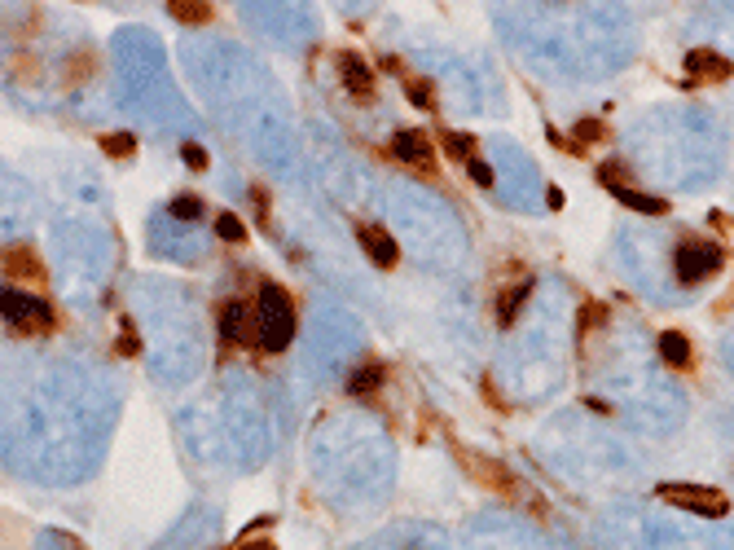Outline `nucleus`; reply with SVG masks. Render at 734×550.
Returning a JSON list of instances; mask_svg holds the SVG:
<instances>
[{
	"mask_svg": "<svg viewBox=\"0 0 734 550\" xmlns=\"http://www.w3.org/2000/svg\"><path fill=\"white\" fill-rule=\"evenodd\" d=\"M378 383H383V366H361V370L348 374L343 392H348V396H370V392H378Z\"/></svg>",
	"mask_w": 734,
	"mask_h": 550,
	"instance_id": "2eb2a0df",
	"label": "nucleus"
},
{
	"mask_svg": "<svg viewBox=\"0 0 734 550\" xmlns=\"http://www.w3.org/2000/svg\"><path fill=\"white\" fill-rule=\"evenodd\" d=\"M466 172H471L475 185H493V168H488L480 154H471V159H466Z\"/></svg>",
	"mask_w": 734,
	"mask_h": 550,
	"instance_id": "a878e982",
	"label": "nucleus"
},
{
	"mask_svg": "<svg viewBox=\"0 0 734 550\" xmlns=\"http://www.w3.org/2000/svg\"><path fill=\"white\" fill-rule=\"evenodd\" d=\"M216 234L225 238V242H247V229H242V220L233 216V212H225V216L216 220Z\"/></svg>",
	"mask_w": 734,
	"mask_h": 550,
	"instance_id": "b1692460",
	"label": "nucleus"
},
{
	"mask_svg": "<svg viewBox=\"0 0 734 550\" xmlns=\"http://www.w3.org/2000/svg\"><path fill=\"white\" fill-rule=\"evenodd\" d=\"M181 154H185L189 168H207V150H203V146H194V141H185Z\"/></svg>",
	"mask_w": 734,
	"mask_h": 550,
	"instance_id": "bb28decb",
	"label": "nucleus"
},
{
	"mask_svg": "<svg viewBox=\"0 0 734 550\" xmlns=\"http://www.w3.org/2000/svg\"><path fill=\"white\" fill-rule=\"evenodd\" d=\"M607 322V304H598V300H585V308H581V335H594L598 326Z\"/></svg>",
	"mask_w": 734,
	"mask_h": 550,
	"instance_id": "5701e85b",
	"label": "nucleus"
},
{
	"mask_svg": "<svg viewBox=\"0 0 734 550\" xmlns=\"http://www.w3.org/2000/svg\"><path fill=\"white\" fill-rule=\"evenodd\" d=\"M97 146H102V154H110V159H132V154H137V137H132V132H102Z\"/></svg>",
	"mask_w": 734,
	"mask_h": 550,
	"instance_id": "f3484780",
	"label": "nucleus"
},
{
	"mask_svg": "<svg viewBox=\"0 0 734 550\" xmlns=\"http://www.w3.org/2000/svg\"><path fill=\"white\" fill-rule=\"evenodd\" d=\"M93 71H97V58L88 49H80V53H71V58H66V66H62V80L66 84H84V80H93Z\"/></svg>",
	"mask_w": 734,
	"mask_h": 550,
	"instance_id": "4468645a",
	"label": "nucleus"
},
{
	"mask_svg": "<svg viewBox=\"0 0 734 550\" xmlns=\"http://www.w3.org/2000/svg\"><path fill=\"white\" fill-rule=\"evenodd\" d=\"M141 348V339H137V330H132L128 322H124V339H119V352H124V357H132V352Z\"/></svg>",
	"mask_w": 734,
	"mask_h": 550,
	"instance_id": "cd10ccee",
	"label": "nucleus"
},
{
	"mask_svg": "<svg viewBox=\"0 0 734 550\" xmlns=\"http://www.w3.org/2000/svg\"><path fill=\"white\" fill-rule=\"evenodd\" d=\"M686 75H691V88L695 84H726L734 75V62L721 58L713 49H691L686 53Z\"/></svg>",
	"mask_w": 734,
	"mask_h": 550,
	"instance_id": "6e6552de",
	"label": "nucleus"
},
{
	"mask_svg": "<svg viewBox=\"0 0 734 550\" xmlns=\"http://www.w3.org/2000/svg\"><path fill=\"white\" fill-rule=\"evenodd\" d=\"M255 335L264 352H282L295 339V300L286 295L282 282L260 286V308H255Z\"/></svg>",
	"mask_w": 734,
	"mask_h": 550,
	"instance_id": "f257e3e1",
	"label": "nucleus"
},
{
	"mask_svg": "<svg viewBox=\"0 0 734 550\" xmlns=\"http://www.w3.org/2000/svg\"><path fill=\"white\" fill-rule=\"evenodd\" d=\"M598 181H603L611 194H616V190H625V168H620L616 159H607L603 168H598Z\"/></svg>",
	"mask_w": 734,
	"mask_h": 550,
	"instance_id": "393cba45",
	"label": "nucleus"
},
{
	"mask_svg": "<svg viewBox=\"0 0 734 550\" xmlns=\"http://www.w3.org/2000/svg\"><path fill=\"white\" fill-rule=\"evenodd\" d=\"M238 550H277V546L273 542H242Z\"/></svg>",
	"mask_w": 734,
	"mask_h": 550,
	"instance_id": "c756f323",
	"label": "nucleus"
},
{
	"mask_svg": "<svg viewBox=\"0 0 734 550\" xmlns=\"http://www.w3.org/2000/svg\"><path fill=\"white\" fill-rule=\"evenodd\" d=\"M440 146H444V154H449V159L466 163L475 154V137H471V132H440Z\"/></svg>",
	"mask_w": 734,
	"mask_h": 550,
	"instance_id": "6ab92c4d",
	"label": "nucleus"
},
{
	"mask_svg": "<svg viewBox=\"0 0 734 550\" xmlns=\"http://www.w3.org/2000/svg\"><path fill=\"white\" fill-rule=\"evenodd\" d=\"M546 203L554 207V212H559V207H563V194H559V190H554V185H550V190H546Z\"/></svg>",
	"mask_w": 734,
	"mask_h": 550,
	"instance_id": "c85d7f7f",
	"label": "nucleus"
},
{
	"mask_svg": "<svg viewBox=\"0 0 734 550\" xmlns=\"http://www.w3.org/2000/svg\"><path fill=\"white\" fill-rule=\"evenodd\" d=\"M616 198H620L625 207H633V212H642V216H664V212H669V203H664V198L638 194V190H629V185H625V190H616Z\"/></svg>",
	"mask_w": 734,
	"mask_h": 550,
	"instance_id": "dca6fc26",
	"label": "nucleus"
},
{
	"mask_svg": "<svg viewBox=\"0 0 734 550\" xmlns=\"http://www.w3.org/2000/svg\"><path fill=\"white\" fill-rule=\"evenodd\" d=\"M0 269H5L14 282H31V286L49 282V269H44V260L27 247V242H14V247L0 251Z\"/></svg>",
	"mask_w": 734,
	"mask_h": 550,
	"instance_id": "423d86ee",
	"label": "nucleus"
},
{
	"mask_svg": "<svg viewBox=\"0 0 734 550\" xmlns=\"http://www.w3.org/2000/svg\"><path fill=\"white\" fill-rule=\"evenodd\" d=\"M405 97L418 110H436V97H431V84L427 80H409V75H405Z\"/></svg>",
	"mask_w": 734,
	"mask_h": 550,
	"instance_id": "4be33fe9",
	"label": "nucleus"
},
{
	"mask_svg": "<svg viewBox=\"0 0 734 550\" xmlns=\"http://www.w3.org/2000/svg\"><path fill=\"white\" fill-rule=\"evenodd\" d=\"M532 286H537L532 278H519V286H506L502 291V300H497V326L502 330L515 326V317H519V308H524V300L532 295Z\"/></svg>",
	"mask_w": 734,
	"mask_h": 550,
	"instance_id": "f8f14e48",
	"label": "nucleus"
},
{
	"mask_svg": "<svg viewBox=\"0 0 734 550\" xmlns=\"http://www.w3.org/2000/svg\"><path fill=\"white\" fill-rule=\"evenodd\" d=\"M392 154L400 163H409V168H418L422 176H431V163H436V150H431L427 132H418V128H400L392 137Z\"/></svg>",
	"mask_w": 734,
	"mask_h": 550,
	"instance_id": "0eeeda50",
	"label": "nucleus"
},
{
	"mask_svg": "<svg viewBox=\"0 0 734 550\" xmlns=\"http://www.w3.org/2000/svg\"><path fill=\"white\" fill-rule=\"evenodd\" d=\"M220 335H225V344H251L255 322H251V308L242 300H229L220 308Z\"/></svg>",
	"mask_w": 734,
	"mask_h": 550,
	"instance_id": "9b49d317",
	"label": "nucleus"
},
{
	"mask_svg": "<svg viewBox=\"0 0 734 550\" xmlns=\"http://www.w3.org/2000/svg\"><path fill=\"white\" fill-rule=\"evenodd\" d=\"M660 357L669 370H686L691 366V339L682 335V330H664L660 335Z\"/></svg>",
	"mask_w": 734,
	"mask_h": 550,
	"instance_id": "ddd939ff",
	"label": "nucleus"
},
{
	"mask_svg": "<svg viewBox=\"0 0 734 550\" xmlns=\"http://www.w3.org/2000/svg\"><path fill=\"white\" fill-rule=\"evenodd\" d=\"M0 317L22 335H49L58 326V308L22 286H0Z\"/></svg>",
	"mask_w": 734,
	"mask_h": 550,
	"instance_id": "f03ea898",
	"label": "nucleus"
},
{
	"mask_svg": "<svg viewBox=\"0 0 734 550\" xmlns=\"http://www.w3.org/2000/svg\"><path fill=\"white\" fill-rule=\"evenodd\" d=\"M655 498L673 502L677 511L708 515V520H721V515H730V493L704 489V484H660V489H655Z\"/></svg>",
	"mask_w": 734,
	"mask_h": 550,
	"instance_id": "39448f33",
	"label": "nucleus"
},
{
	"mask_svg": "<svg viewBox=\"0 0 734 550\" xmlns=\"http://www.w3.org/2000/svg\"><path fill=\"white\" fill-rule=\"evenodd\" d=\"M339 75H343V88H348L357 102H370L374 97V66L361 58V53L343 49L339 53Z\"/></svg>",
	"mask_w": 734,
	"mask_h": 550,
	"instance_id": "1a4fd4ad",
	"label": "nucleus"
},
{
	"mask_svg": "<svg viewBox=\"0 0 734 550\" xmlns=\"http://www.w3.org/2000/svg\"><path fill=\"white\" fill-rule=\"evenodd\" d=\"M611 137V128L603 124V119H581V124H576V141L572 146L581 150V146H589V141H607Z\"/></svg>",
	"mask_w": 734,
	"mask_h": 550,
	"instance_id": "aec40b11",
	"label": "nucleus"
},
{
	"mask_svg": "<svg viewBox=\"0 0 734 550\" xmlns=\"http://www.w3.org/2000/svg\"><path fill=\"white\" fill-rule=\"evenodd\" d=\"M453 454H458V462L466 471H471L475 480L484 484V489H493L497 498H506V502H519V498H528V489L515 480V471L510 467H502L497 458H484V454H471L466 445H453Z\"/></svg>",
	"mask_w": 734,
	"mask_h": 550,
	"instance_id": "7ed1b4c3",
	"label": "nucleus"
},
{
	"mask_svg": "<svg viewBox=\"0 0 734 550\" xmlns=\"http://www.w3.org/2000/svg\"><path fill=\"white\" fill-rule=\"evenodd\" d=\"M677 282L682 286H699L704 278H713V273L726 264V251L717 247V242H704V238H686L682 247H677Z\"/></svg>",
	"mask_w": 734,
	"mask_h": 550,
	"instance_id": "20e7f679",
	"label": "nucleus"
},
{
	"mask_svg": "<svg viewBox=\"0 0 734 550\" xmlns=\"http://www.w3.org/2000/svg\"><path fill=\"white\" fill-rule=\"evenodd\" d=\"M168 14L176 18V22H189V27H203V22H211V14H216V9L211 5H194V0H168Z\"/></svg>",
	"mask_w": 734,
	"mask_h": 550,
	"instance_id": "a211bd4d",
	"label": "nucleus"
},
{
	"mask_svg": "<svg viewBox=\"0 0 734 550\" xmlns=\"http://www.w3.org/2000/svg\"><path fill=\"white\" fill-rule=\"evenodd\" d=\"M168 216H172V220H198V216H203V198H194V194L172 198V203H168Z\"/></svg>",
	"mask_w": 734,
	"mask_h": 550,
	"instance_id": "412c9836",
	"label": "nucleus"
},
{
	"mask_svg": "<svg viewBox=\"0 0 734 550\" xmlns=\"http://www.w3.org/2000/svg\"><path fill=\"white\" fill-rule=\"evenodd\" d=\"M357 238H361V251L378 264V269H396V264H400V247H396V238L387 234V229H378V225H361V229H357Z\"/></svg>",
	"mask_w": 734,
	"mask_h": 550,
	"instance_id": "9d476101",
	"label": "nucleus"
}]
</instances>
